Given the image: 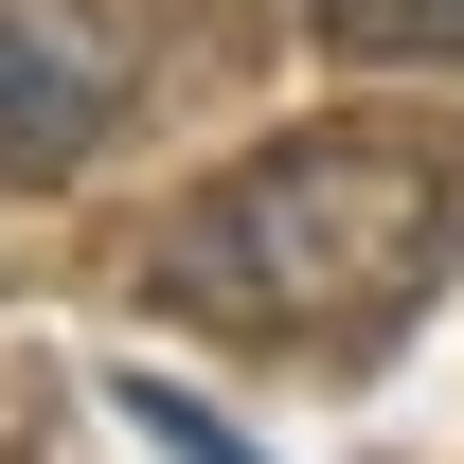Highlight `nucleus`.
I'll use <instances>...</instances> for the list:
<instances>
[{"label": "nucleus", "instance_id": "f257e3e1", "mask_svg": "<svg viewBox=\"0 0 464 464\" xmlns=\"http://www.w3.org/2000/svg\"><path fill=\"white\" fill-rule=\"evenodd\" d=\"M447 250V161L375 143V125H304L250 143L143 232V286L215 340H340L375 304H411V268Z\"/></svg>", "mask_w": 464, "mask_h": 464}, {"label": "nucleus", "instance_id": "f03ea898", "mask_svg": "<svg viewBox=\"0 0 464 464\" xmlns=\"http://www.w3.org/2000/svg\"><path fill=\"white\" fill-rule=\"evenodd\" d=\"M108 125H125L108 0H0V179H72Z\"/></svg>", "mask_w": 464, "mask_h": 464}, {"label": "nucleus", "instance_id": "7ed1b4c3", "mask_svg": "<svg viewBox=\"0 0 464 464\" xmlns=\"http://www.w3.org/2000/svg\"><path fill=\"white\" fill-rule=\"evenodd\" d=\"M322 54H357V72H464V0H322Z\"/></svg>", "mask_w": 464, "mask_h": 464}, {"label": "nucleus", "instance_id": "20e7f679", "mask_svg": "<svg viewBox=\"0 0 464 464\" xmlns=\"http://www.w3.org/2000/svg\"><path fill=\"white\" fill-rule=\"evenodd\" d=\"M125 411H143V447H179V464H250V447L215 429V411H179V393H125Z\"/></svg>", "mask_w": 464, "mask_h": 464}]
</instances>
